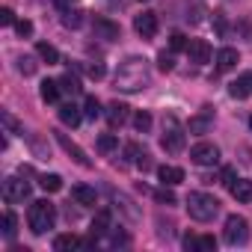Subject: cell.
Returning <instances> with one entry per match:
<instances>
[{
    "label": "cell",
    "mask_w": 252,
    "mask_h": 252,
    "mask_svg": "<svg viewBox=\"0 0 252 252\" xmlns=\"http://www.w3.org/2000/svg\"><path fill=\"white\" fill-rule=\"evenodd\" d=\"M0 24H6V27H9V24H15V12H12L9 6L0 9Z\"/></svg>",
    "instance_id": "obj_42"
},
{
    "label": "cell",
    "mask_w": 252,
    "mask_h": 252,
    "mask_svg": "<svg viewBox=\"0 0 252 252\" xmlns=\"http://www.w3.org/2000/svg\"><path fill=\"white\" fill-rule=\"evenodd\" d=\"M57 143H60V146H63V149H65V152H68V155H71V158H74V160H77V163L83 166V169H89V166H92V160L86 158V152H83V149H80L77 143H71V140H68L65 134H60V131H57Z\"/></svg>",
    "instance_id": "obj_13"
},
{
    "label": "cell",
    "mask_w": 252,
    "mask_h": 252,
    "mask_svg": "<svg viewBox=\"0 0 252 252\" xmlns=\"http://www.w3.org/2000/svg\"><path fill=\"white\" fill-rule=\"evenodd\" d=\"M184 249L187 252H199V237L196 234H184Z\"/></svg>",
    "instance_id": "obj_41"
},
{
    "label": "cell",
    "mask_w": 252,
    "mask_h": 252,
    "mask_svg": "<svg viewBox=\"0 0 252 252\" xmlns=\"http://www.w3.org/2000/svg\"><path fill=\"white\" fill-rule=\"evenodd\" d=\"M155 199H158V202H160V205H166V208H169V205H175V202H178V199H175V193H172V190H169V184H163V190H155Z\"/></svg>",
    "instance_id": "obj_32"
},
{
    "label": "cell",
    "mask_w": 252,
    "mask_h": 252,
    "mask_svg": "<svg viewBox=\"0 0 252 252\" xmlns=\"http://www.w3.org/2000/svg\"><path fill=\"white\" fill-rule=\"evenodd\" d=\"M39 187H42L45 193H57V190H63V178H60L57 172H51V175H42V178H39Z\"/></svg>",
    "instance_id": "obj_24"
},
{
    "label": "cell",
    "mask_w": 252,
    "mask_h": 252,
    "mask_svg": "<svg viewBox=\"0 0 252 252\" xmlns=\"http://www.w3.org/2000/svg\"><path fill=\"white\" fill-rule=\"evenodd\" d=\"M119 149V137L116 134H101L98 137V152L101 155H110V152H116Z\"/></svg>",
    "instance_id": "obj_27"
},
{
    "label": "cell",
    "mask_w": 252,
    "mask_h": 252,
    "mask_svg": "<svg viewBox=\"0 0 252 252\" xmlns=\"http://www.w3.org/2000/svg\"><path fill=\"white\" fill-rule=\"evenodd\" d=\"M63 24H65V27H71V30H77V27L83 24V12H80V9H65Z\"/></svg>",
    "instance_id": "obj_31"
},
{
    "label": "cell",
    "mask_w": 252,
    "mask_h": 252,
    "mask_svg": "<svg viewBox=\"0 0 252 252\" xmlns=\"http://www.w3.org/2000/svg\"><path fill=\"white\" fill-rule=\"evenodd\" d=\"M80 119H83L80 107H74V104H63V107H60V122H63V125H68V128H77Z\"/></svg>",
    "instance_id": "obj_19"
},
{
    "label": "cell",
    "mask_w": 252,
    "mask_h": 252,
    "mask_svg": "<svg viewBox=\"0 0 252 252\" xmlns=\"http://www.w3.org/2000/svg\"><path fill=\"white\" fill-rule=\"evenodd\" d=\"M113 83H116V89H122V92H143V89L152 83L149 63H146L143 57H128L125 63H119Z\"/></svg>",
    "instance_id": "obj_1"
},
{
    "label": "cell",
    "mask_w": 252,
    "mask_h": 252,
    "mask_svg": "<svg viewBox=\"0 0 252 252\" xmlns=\"http://www.w3.org/2000/svg\"><path fill=\"white\" fill-rule=\"evenodd\" d=\"M54 222H57V208H54L48 199H39V202L30 205V211H27V225H30L33 234H48V231L54 228Z\"/></svg>",
    "instance_id": "obj_3"
},
{
    "label": "cell",
    "mask_w": 252,
    "mask_h": 252,
    "mask_svg": "<svg viewBox=\"0 0 252 252\" xmlns=\"http://www.w3.org/2000/svg\"><path fill=\"white\" fill-rule=\"evenodd\" d=\"M101 113H104V110H101V101H98V98H95V95H89V98H86V101H83V116H86V119H92V122H95V119H98V116H101Z\"/></svg>",
    "instance_id": "obj_26"
},
{
    "label": "cell",
    "mask_w": 252,
    "mask_h": 252,
    "mask_svg": "<svg viewBox=\"0 0 252 252\" xmlns=\"http://www.w3.org/2000/svg\"><path fill=\"white\" fill-rule=\"evenodd\" d=\"M187 214H190V220H196V222H211L217 214H220V202L211 196V193H190L187 196Z\"/></svg>",
    "instance_id": "obj_4"
},
{
    "label": "cell",
    "mask_w": 252,
    "mask_h": 252,
    "mask_svg": "<svg viewBox=\"0 0 252 252\" xmlns=\"http://www.w3.org/2000/svg\"><path fill=\"white\" fill-rule=\"evenodd\" d=\"M228 95H231V98H249V95H252V71H246V74H240L237 80H231V83H228Z\"/></svg>",
    "instance_id": "obj_14"
},
{
    "label": "cell",
    "mask_w": 252,
    "mask_h": 252,
    "mask_svg": "<svg viewBox=\"0 0 252 252\" xmlns=\"http://www.w3.org/2000/svg\"><path fill=\"white\" fill-rule=\"evenodd\" d=\"M86 74H89L92 80H101V77H104V63H98V60H95V63H86Z\"/></svg>",
    "instance_id": "obj_35"
},
{
    "label": "cell",
    "mask_w": 252,
    "mask_h": 252,
    "mask_svg": "<svg viewBox=\"0 0 252 252\" xmlns=\"http://www.w3.org/2000/svg\"><path fill=\"white\" fill-rule=\"evenodd\" d=\"M134 30L143 36V39H155L158 36V15L155 12H143L134 18Z\"/></svg>",
    "instance_id": "obj_9"
},
{
    "label": "cell",
    "mask_w": 252,
    "mask_h": 252,
    "mask_svg": "<svg viewBox=\"0 0 252 252\" xmlns=\"http://www.w3.org/2000/svg\"><path fill=\"white\" fill-rule=\"evenodd\" d=\"M160 146L166 155H181L184 146H187V128L178 122V116H163V137H160Z\"/></svg>",
    "instance_id": "obj_2"
},
{
    "label": "cell",
    "mask_w": 252,
    "mask_h": 252,
    "mask_svg": "<svg viewBox=\"0 0 252 252\" xmlns=\"http://www.w3.org/2000/svg\"><path fill=\"white\" fill-rule=\"evenodd\" d=\"M249 128H252V116H249Z\"/></svg>",
    "instance_id": "obj_46"
},
{
    "label": "cell",
    "mask_w": 252,
    "mask_h": 252,
    "mask_svg": "<svg viewBox=\"0 0 252 252\" xmlns=\"http://www.w3.org/2000/svg\"><path fill=\"white\" fill-rule=\"evenodd\" d=\"M211 125H214V110H211V107H205V110H202L199 116H193V119H190L187 131H190V134H199V137H202V134H208V131H211Z\"/></svg>",
    "instance_id": "obj_12"
},
{
    "label": "cell",
    "mask_w": 252,
    "mask_h": 252,
    "mask_svg": "<svg viewBox=\"0 0 252 252\" xmlns=\"http://www.w3.org/2000/svg\"><path fill=\"white\" fill-rule=\"evenodd\" d=\"M3 125L9 128V134H21V125L15 122V116H12V113H3Z\"/></svg>",
    "instance_id": "obj_38"
},
{
    "label": "cell",
    "mask_w": 252,
    "mask_h": 252,
    "mask_svg": "<svg viewBox=\"0 0 252 252\" xmlns=\"http://www.w3.org/2000/svg\"><path fill=\"white\" fill-rule=\"evenodd\" d=\"M39 92H42V101L54 104V101H60V92H63V89H60V80H45Z\"/></svg>",
    "instance_id": "obj_23"
},
{
    "label": "cell",
    "mask_w": 252,
    "mask_h": 252,
    "mask_svg": "<svg viewBox=\"0 0 252 252\" xmlns=\"http://www.w3.org/2000/svg\"><path fill=\"white\" fill-rule=\"evenodd\" d=\"M80 246H86V240H80L77 234H60L54 240V249L57 252H71V249H80Z\"/></svg>",
    "instance_id": "obj_20"
},
{
    "label": "cell",
    "mask_w": 252,
    "mask_h": 252,
    "mask_svg": "<svg viewBox=\"0 0 252 252\" xmlns=\"http://www.w3.org/2000/svg\"><path fill=\"white\" fill-rule=\"evenodd\" d=\"M214 246H217V240H214L211 234H202V237H199V252H211Z\"/></svg>",
    "instance_id": "obj_39"
},
{
    "label": "cell",
    "mask_w": 252,
    "mask_h": 252,
    "mask_svg": "<svg viewBox=\"0 0 252 252\" xmlns=\"http://www.w3.org/2000/svg\"><path fill=\"white\" fill-rule=\"evenodd\" d=\"M15 234H18V220H15V214H12V211H6V214H3V237H9V240H12Z\"/></svg>",
    "instance_id": "obj_29"
},
{
    "label": "cell",
    "mask_w": 252,
    "mask_h": 252,
    "mask_svg": "<svg viewBox=\"0 0 252 252\" xmlns=\"http://www.w3.org/2000/svg\"><path fill=\"white\" fill-rule=\"evenodd\" d=\"M134 128H137L140 134H146V131L152 128V116H149L146 110H137V113H134Z\"/></svg>",
    "instance_id": "obj_30"
},
{
    "label": "cell",
    "mask_w": 252,
    "mask_h": 252,
    "mask_svg": "<svg viewBox=\"0 0 252 252\" xmlns=\"http://www.w3.org/2000/svg\"><path fill=\"white\" fill-rule=\"evenodd\" d=\"M3 199H6L9 205H18V202L30 199V184L21 181V178H6V181H3Z\"/></svg>",
    "instance_id": "obj_7"
},
{
    "label": "cell",
    "mask_w": 252,
    "mask_h": 252,
    "mask_svg": "<svg viewBox=\"0 0 252 252\" xmlns=\"http://www.w3.org/2000/svg\"><path fill=\"white\" fill-rule=\"evenodd\" d=\"M158 178H160L163 184L175 187V184L184 181V169H181V166H172V163H163V166H158Z\"/></svg>",
    "instance_id": "obj_16"
},
{
    "label": "cell",
    "mask_w": 252,
    "mask_h": 252,
    "mask_svg": "<svg viewBox=\"0 0 252 252\" xmlns=\"http://www.w3.org/2000/svg\"><path fill=\"white\" fill-rule=\"evenodd\" d=\"M187 57H190V63L205 65V63L211 60V45H208L205 39H190V45H187Z\"/></svg>",
    "instance_id": "obj_11"
},
{
    "label": "cell",
    "mask_w": 252,
    "mask_h": 252,
    "mask_svg": "<svg viewBox=\"0 0 252 252\" xmlns=\"http://www.w3.org/2000/svg\"><path fill=\"white\" fill-rule=\"evenodd\" d=\"M71 199H74L77 205H95L98 193H95V187H89V184H74V187H71Z\"/></svg>",
    "instance_id": "obj_18"
},
{
    "label": "cell",
    "mask_w": 252,
    "mask_h": 252,
    "mask_svg": "<svg viewBox=\"0 0 252 252\" xmlns=\"http://www.w3.org/2000/svg\"><path fill=\"white\" fill-rule=\"evenodd\" d=\"M54 3H57V6H60L63 12H65V9H71V6L77 3V0H54Z\"/></svg>",
    "instance_id": "obj_45"
},
{
    "label": "cell",
    "mask_w": 252,
    "mask_h": 252,
    "mask_svg": "<svg viewBox=\"0 0 252 252\" xmlns=\"http://www.w3.org/2000/svg\"><path fill=\"white\" fill-rule=\"evenodd\" d=\"M190 160H193L196 166H214V163L220 160V149H217L214 143H196V146L190 149Z\"/></svg>",
    "instance_id": "obj_6"
},
{
    "label": "cell",
    "mask_w": 252,
    "mask_h": 252,
    "mask_svg": "<svg viewBox=\"0 0 252 252\" xmlns=\"http://www.w3.org/2000/svg\"><path fill=\"white\" fill-rule=\"evenodd\" d=\"M92 30H95V36H98V39H104V42H116V39L122 36L119 24H116V21H110V18H104V15H98V18L92 21Z\"/></svg>",
    "instance_id": "obj_8"
},
{
    "label": "cell",
    "mask_w": 252,
    "mask_h": 252,
    "mask_svg": "<svg viewBox=\"0 0 252 252\" xmlns=\"http://www.w3.org/2000/svg\"><path fill=\"white\" fill-rule=\"evenodd\" d=\"M113 199H116V205H119V208H122L125 214H128L131 220H140V211L134 208V202H131L128 196H119V193H113Z\"/></svg>",
    "instance_id": "obj_28"
},
{
    "label": "cell",
    "mask_w": 252,
    "mask_h": 252,
    "mask_svg": "<svg viewBox=\"0 0 252 252\" xmlns=\"http://www.w3.org/2000/svg\"><path fill=\"white\" fill-rule=\"evenodd\" d=\"M104 234H110V211H107V208L95 214L92 228H89V240H86V246H92V243H95L98 237H104Z\"/></svg>",
    "instance_id": "obj_10"
},
{
    "label": "cell",
    "mask_w": 252,
    "mask_h": 252,
    "mask_svg": "<svg viewBox=\"0 0 252 252\" xmlns=\"http://www.w3.org/2000/svg\"><path fill=\"white\" fill-rule=\"evenodd\" d=\"M158 65H160V71H172V68H175V57L163 51V54L158 57Z\"/></svg>",
    "instance_id": "obj_36"
},
{
    "label": "cell",
    "mask_w": 252,
    "mask_h": 252,
    "mask_svg": "<svg viewBox=\"0 0 252 252\" xmlns=\"http://www.w3.org/2000/svg\"><path fill=\"white\" fill-rule=\"evenodd\" d=\"M104 116H107V125H110V128H122V125L128 122V107H125L122 101H113Z\"/></svg>",
    "instance_id": "obj_15"
},
{
    "label": "cell",
    "mask_w": 252,
    "mask_h": 252,
    "mask_svg": "<svg viewBox=\"0 0 252 252\" xmlns=\"http://www.w3.org/2000/svg\"><path fill=\"white\" fill-rule=\"evenodd\" d=\"M36 54H39L48 65H57V63H60V51H57L54 45H48V42H39V45H36Z\"/></svg>",
    "instance_id": "obj_22"
},
{
    "label": "cell",
    "mask_w": 252,
    "mask_h": 252,
    "mask_svg": "<svg viewBox=\"0 0 252 252\" xmlns=\"http://www.w3.org/2000/svg\"><path fill=\"white\" fill-rule=\"evenodd\" d=\"M237 30L246 36V42H252V21H237Z\"/></svg>",
    "instance_id": "obj_44"
},
{
    "label": "cell",
    "mask_w": 252,
    "mask_h": 252,
    "mask_svg": "<svg viewBox=\"0 0 252 252\" xmlns=\"http://www.w3.org/2000/svg\"><path fill=\"white\" fill-rule=\"evenodd\" d=\"M228 190H231V196H234L237 202H249V199H252V181H246V178H237Z\"/></svg>",
    "instance_id": "obj_21"
},
{
    "label": "cell",
    "mask_w": 252,
    "mask_h": 252,
    "mask_svg": "<svg viewBox=\"0 0 252 252\" xmlns=\"http://www.w3.org/2000/svg\"><path fill=\"white\" fill-rule=\"evenodd\" d=\"M110 243L113 246H128V234L125 231H110Z\"/></svg>",
    "instance_id": "obj_40"
},
{
    "label": "cell",
    "mask_w": 252,
    "mask_h": 252,
    "mask_svg": "<svg viewBox=\"0 0 252 252\" xmlns=\"http://www.w3.org/2000/svg\"><path fill=\"white\" fill-rule=\"evenodd\" d=\"M187 45H190V42H187L184 33H172V36H169V48H172V51H187Z\"/></svg>",
    "instance_id": "obj_33"
},
{
    "label": "cell",
    "mask_w": 252,
    "mask_h": 252,
    "mask_svg": "<svg viewBox=\"0 0 252 252\" xmlns=\"http://www.w3.org/2000/svg\"><path fill=\"white\" fill-rule=\"evenodd\" d=\"M60 89H63L65 95H77V92H80V80L68 71V74H63V77H60Z\"/></svg>",
    "instance_id": "obj_25"
},
{
    "label": "cell",
    "mask_w": 252,
    "mask_h": 252,
    "mask_svg": "<svg viewBox=\"0 0 252 252\" xmlns=\"http://www.w3.org/2000/svg\"><path fill=\"white\" fill-rule=\"evenodd\" d=\"M237 63H240L237 48H222V51L217 54V68H220V71H231V68H237Z\"/></svg>",
    "instance_id": "obj_17"
},
{
    "label": "cell",
    "mask_w": 252,
    "mask_h": 252,
    "mask_svg": "<svg viewBox=\"0 0 252 252\" xmlns=\"http://www.w3.org/2000/svg\"><path fill=\"white\" fill-rule=\"evenodd\" d=\"M15 30H18V36H30L33 33V24L24 18V21H15Z\"/></svg>",
    "instance_id": "obj_43"
},
{
    "label": "cell",
    "mask_w": 252,
    "mask_h": 252,
    "mask_svg": "<svg viewBox=\"0 0 252 252\" xmlns=\"http://www.w3.org/2000/svg\"><path fill=\"white\" fill-rule=\"evenodd\" d=\"M18 71L27 74V77L36 74V60H33V57H21V60H18Z\"/></svg>",
    "instance_id": "obj_34"
},
{
    "label": "cell",
    "mask_w": 252,
    "mask_h": 252,
    "mask_svg": "<svg viewBox=\"0 0 252 252\" xmlns=\"http://www.w3.org/2000/svg\"><path fill=\"white\" fill-rule=\"evenodd\" d=\"M222 237H225V243H231V246H243V243L249 240V222H246V217L231 214V217L225 220Z\"/></svg>",
    "instance_id": "obj_5"
},
{
    "label": "cell",
    "mask_w": 252,
    "mask_h": 252,
    "mask_svg": "<svg viewBox=\"0 0 252 252\" xmlns=\"http://www.w3.org/2000/svg\"><path fill=\"white\" fill-rule=\"evenodd\" d=\"M220 181H222L225 187H231V184L237 181V175H234V166H225V169L220 172Z\"/></svg>",
    "instance_id": "obj_37"
}]
</instances>
